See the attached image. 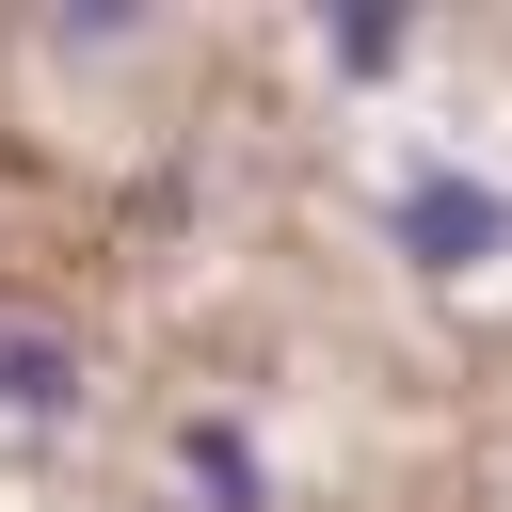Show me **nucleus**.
<instances>
[{
    "label": "nucleus",
    "instance_id": "obj_4",
    "mask_svg": "<svg viewBox=\"0 0 512 512\" xmlns=\"http://www.w3.org/2000/svg\"><path fill=\"white\" fill-rule=\"evenodd\" d=\"M320 48H336V64H352V80H384V64H400V48H416V16H400V0H352V16H336V32H320Z\"/></svg>",
    "mask_w": 512,
    "mask_h": 512
},
{
    "label": "nucleus",
    "instance_id": "obj_1",
    "mask_svg": "<svg viewBox=\"0 0 512 512\" xmlns=\"http://www.w3.org/2000/svg\"><path fill=\"white\" fill-rule=\"evenodd\" d=\"M400 256H416V272H496V256H512V192L464 176V160H416V176H400Z\"/></svg>",
    "mask_w": 512,
    "mask_h": 512
},
{
    "label": "nucleus",
    "instance_id": "obj_3",
    "mask_svg": "<svg viewBox=\"0 0 512 512\" xmlns=\"http://www.w3.org/2000/svg\"><path fill=\"white\" fill-rule=\"evenodd\" d=\"M0 416H80V352H64V336H16V320H0Z\"/></svg>",
    "mask_w": 512,
    "mask_h": 512
},
{
    "label": "nucleus",
    "instance_id": "obj_2",
    "mask_svg": "<svg viewBox=\"0 0 512 512\" xmlns=\"http://www.w3.org/2000/svg\"><path fill=\"white\" fill-rule=\"evenodd\" d=\"M176 464H192V496H208V512H272V480H256V432H240V416H192V432H176Z\"/></svg>",
    "mask_w": 512,
    "mask_h": 512
}]
</instances>
